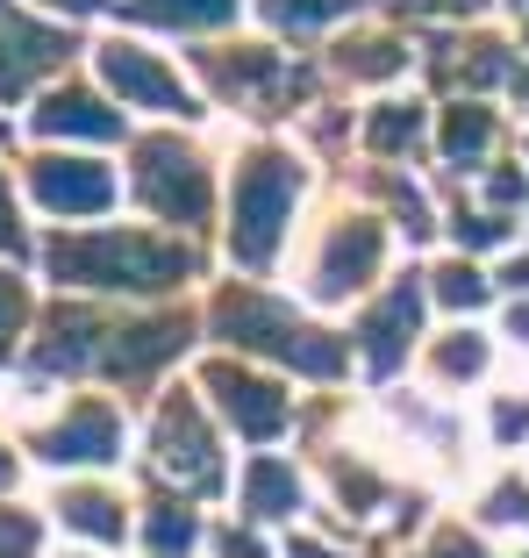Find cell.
Returning a JSON list of instances; mask_svg holds the SVG:
<instances>
[{"instance_id": "29", "label": "cell", "mask_w": 529, "mask_h": 558, "mask_svg": "<svg viewBox=\"0 0 529 558\" xmlns=\"http://www.w3.org/2000/svg\"><path fill=\"white\" fill-rule=\"evenodd\" d=\"M508 287H522V294H529V258H515V265H508Z\"/></svg>"}, {"instance_id": "24", "label": "cell", "mask_w": 529, "mask_h": 558, "mask_svg": "<svg viewBox=\"0 0 529 558\" xmlns=\"http://www.w3.org/2000/svg\"><path fill=\"white\" fill-rule=\"evenodd\" d=\"M15 323H22V287H15V279H0V351H8Z\"/></svg>"}, {"instance_id": "2", "label": "cell", "mask_w": 529, "mask_h": 558, "mask_svg": "<svg viewBox=\"0 0 529 558\" xmlns=\"http://www.w3.org/2000/svg\"><path fill=\"white\" fill-rule=\"evenodd\" d=\"M216 323L230 329L236 344H250V351L294 359L300 373H336V365H344V351H336V344H322L315 329H300L294 315L280 308V301H264V294H230V301L216 308Z\"/></svg>"}, {"instance_id": "25", "label": "cell", "mask_w": 529, "mask_h": 558, "mask_svg": "<svg viewBox=\"0 0 529 558\" xmlns=\"http://www.w3.org/2000/svg\"><path fill=\"white\" fill-rule=\"evenodd\" d=\"M487 365V344H472V337H465V344H444V373H480Z\"/></svg>"}, {"instance_id": "26", "label": "cell", "mask_w": 529, "mask_h": 558, "mask_svg": "<svg viewBox=\"0 0 529 558\" xmlns=\"http://www.w3.org/2000/svg\"><path fill=\"white\" fill-rule=\"evenodd\" d=\"M494 429H501V437H522V429H529V401H501V415H494Z\"/></svg>"}, {"instance_id": "32", "label": "cell", "mask_w": 529, "mask_h": 558, "mask_svg": "<svg viewBox=\"0 0 529 558\" xmlns=\"http://www.w3.org/2000/svg\"><path fill=\"white\" fill-rule=\"evenodd\" d=\"M294 558H330V551H315V544H294Z\"/></svg>"}, {"instance_id": "22", "label": "cell", "mask_w": 529, "mask_h": 558, "mask_svg": "<svg viewBox=\"0 0 529 558\" xmlns=\"http://www.w3.org/2000/svg\"><path fill=\"white\" fill-rule=\"evenodd\" d=\"M415 130H422V116H415V108H386V116L372 122V144H380V150H401Z\"/></svg>"}, {"instance_id": "10", "label": "cell", "mask_w": 529, "mask_h": 558, "mask_svg": "<svg viewBox=\"0 0 529 558\" xmlns=\"http://www.w3.org/2000/svg\"><path fill=\"white\" fill-rule=\"evenodd\" d=\"M122 451V423L115 409H100V401H86V409H72V423L50 437V459L58 465H86V459H115Z\"/></svg>"}, {"instance_id": "34", "label": "cell", "mask_w": 529, "mask_h": 558, "mask_svg": "<svg viewBox=\"0 0 529 558\" xmlns=\"http://www.w3.org/2000/svg\"><path fill=\"white\" fill-rule=\"evenodd\" d=\"M0 480H8V459H0Z\"/></svg>"}, {"instance_id": "20", "label": "cell", "mask_w": 529, "mask_h": 558, "mask_svg": "<svg viewBox=\"0 0 529 558\" xmlns=\"http://www.w3.org/2000/svg\"><path fill=\"white\" fill-rule=\"evenodd\" d=\"M436 294H444L451 308H480V301H487V279L472 272V265H444V272H436Z\"/></svg>"}, {"instance_id": "7", "label": "cell", "mask_w": 529, "mask_h": 558, "mask_svg": "<svg viewBox=\"0 0 529 558\" xmlns=\"http://www.w3.org/2000/svg\"><path fill=\"white\" fill-rule=\"evenodd\" d=\"M36 201L58 215H100L115 201V180L108 165H86V158H44L36 165Z\"/></svg>"}, {"instance_id": "6", "label": "cell", "mask_w": 529, "mask_h": 558, "mask_svg": "<svg viewBox=\"0 0 529 558\" xmlns=\"http://www.w3.org/2000/svg\"><path fill=\"white\" fill-rule=\"evenodd\" d=\"M65 50H72V44H65L58 29H36V22H22L15 8L0 0V100L22 94V86H29V72L58 65Z\"/></svg>"}, {"instance_id": "14", "label": "cell", "mask_w": 529, "mask_h": 558, "mask_svg": "<svg viewBox=\"0 0 529 558\" xmlns=\"http://www.w3.org/2000/svg\"><path fill=\"white\" fill-rule=\"evenodd\" d=\"M180 344H186V323H144V329H130V337L108 351V365H115V373H144V365H158Z\"/></svg>"}, {"instance_id": "16", "label": "cell", "mask_w": 529, "mask_h": 558, "mask_svg": "<svg viewBox=\"0 0 529 558\" xmlns=\"http://www.w3.org/2000/svg\"><path fill=\"white\" fill-rule=\"evenodd\" d=\"M144 22H180V29H208V22H230L236 0H136Z\"/></svg>"}, {"instance_id": "12", "label": "cell", "mask_w": 529, "mask_h": 558, "mask_svg": "<svg viewBox=\"0 0 529 558\" xmlns=\"http://www.w3.org/2000/svg\"><path fill=\"white\" fill-rule=\"evenodd\" d=\"M415 315H422V294H415L408 279H401L394 294L380 301V315L365 323V351H372V365H380V373H386V365L401 359V344L415 337Z\"/></svg>"}, {"instance_id": "31", "label": "cell", "mask_w": 529, "mask_h": 558, "mask_svg": "<svg viewBox=\"0 0 529 558\" xmlns=\"http://www.w3.org/2000/svg\"><path fill=\"white\" fill-rule=\"evenodd\" d=\"M444 558H480V551H472V544H444Z\"/></svg>"}, {"instance_id": "4", "label": "cell", "mask_w": 529, "mask_h": 558, "mask_svg": "<svg viewBox=\"0 0 529 558\" xmlns=\"http://www.w3.org/2000/svg\"><path fill=\"white\" fill-rule=\"evenodd\" d=\"M136 194L165 215V222H200V215H208V172H200V158H186L180 144H144Z\"/></svg>"}, {"instance_id": "11", "label": "cell", "mask_w": 529, "mask_h": 558, "mask_svg": "<svg viewBox=\"0 0 529 558\" xmlns=\"http://www.w3.org/2000/svg\"><path fill=\"white\" fill-rule=\"evenodd\" d=\"M372 265H380V230H372V222L336 230L330 236V258H322V294H350V287H365Z\"/></svg>"}, {"instance_id": "30", "label": "cell", "mask_w": 529, "mask_h": 558, "mask_svg": "<svg viewBox=\"0 0 529 558\" xmlns=\"http://www.w3.org/2000/svg\"><path fill=\"white\" fill-rule=\"evenodd\" d=\"M515 337H522V344H529V308H515Z\"/></svg>"}, {"instance_id": "9", "label": "cell", "mask_w": 529, "mask_h": 558, "mask_svg": "<svg viewBox=\"0 0 529 558\" xmlns=\"http://www.w3.org/2000/svg\"><path fill=\"white\" fill-rule=\"evenodd\" d=\"M208 387L222 395V409L236 415V429H244V437H280V429H286V401L272 395L264 379H244V373H230V365H216V373H208Z\"/></svg>"}, {"instance_id": "35", "label": "cell", "mask_w": 529, "mask_h": 558, "mask_svg": "<svg viewBox=\"0 0 529 558\" xmlns=\"http://www.w3.org/2000/svg\"><path fill=\"white\" fill-rule=\"evenodd\" d=\"M515 8H522V0H515Z\"/></svg>"}, {"instance_id": "8", "label": "cell", "mask_w": 529, "mask_h": 558, "mask_svg": "<svg viewBox=\"0 0 529 558\" xmlns=\"http://www.w3.org/2000/svg\"><path fill=\"white\" fill-rule=\"evenodd\" d=\"M158 451H165V465L186 480V487H216V444H208V429H200L194 401H172V409L158 415Z\"/></svg>"}, {"instance_id": "28", "label": "cell", "mask_w": 529, "mask_h": 558, "mask_svg": "<svg viewBox=\"0 0 529 558\" xmlns=\"http://www.w3.org/2000/svg\"><path fill=\"white\" fill-rule=\"evenodd\" d=\"M50 8H65V15H94L100 0H50Z\"/></svg>"}, {"instance_id": "21", "label": "cell", "mask_w": 529, "mask_h": 558, "mask_svg": "<svg viewBox=\"0 0 529 558\" xmlns=\"http://www.w3.org/2000/svg\"><path fill=\"white\" fill-rule=\"evenodd\" d=\"M487 130H494V122H487V108H458V116H451V130H444V150H451V158H465V150L487 144Z\"/></svg>"}, {"instance_id": "18", "label": "cell", "mask_w": 529, "mask_h": 558, "mask_svg": "<svg viewBox=\"0 0 529 558\" xmlns=\"http://www.w3.org/2000/svg\"><path fill=\"white\" fill-rule=\"evenodd\" d=\"M65 523L94 530V537H122V515H115V501H108V494H72V501H65Z\"/></svg>"}, {"instance_id": "3", "label": "cell", "mask_w": 529, "mask_h": 558, "mask_svg": "<svg viewBox=\"0 0 529 558\" xmlns=\"http://www.w3.org/2000/svg\"><path fill=\"white\" fill-rule=\"evenodd\" d=\"M294 194H300V172L286 158H250L236 172V258L244 265L272 258L286 215H294Z\"/></svg>"}, {"instance_id": "23", "label": "cell", "mask_w": 529, "mask_h": 558, "mask_svg": "<svg viewBox=\"0 0 529 558\" xmlns=\"http://www.w3.org/2000/svg\"><path fill=\"white\" fill-rule=\"evenodd\" d=\"M36 551V523L29 515H8V523H0V558H29Z\"/></svg>"}, {"instance_id": "19", "label": "cell", "mask_w": 529, "mask_h": 558, "mask_svg": "<svg viewBox=\"0 0 529 558\" xmlns=\"http://www.w3.org/2000/svg\"><path fill=\"white\" fill-rule=\"evenodd\" d=\"M186 544H194V515H186V509H158V523H150V551L180 558Z\"/></svg>"}, {"instance_id": "27", "label": "cell", "mask_w": 529, "mask_h": 558, "mask_svg": "<svg viewBox=\"0 0 529 558\" xmlns=\"http://www.w3.org/2000/svg\"><path fill=\"white\" fill-rule=\"evenodd\" d=\"M0 251H22V230H15V201H8V180H0Z\"/></svg>"}, {"instance_id": "17", "label": "cell", "mask_w": 529, "mask_h": 558, "mask_svg": "<svg viewBox=\"0 0 529 558\" xmlns=\"http://www.w3.org/2000/svg\"><path fill=\"white\" fill-rule=\"evenodd\" d=\"M350 0H264V15L280 29H315V22H336Z\"/></svg>"}, {"instance_id": "5", "label": "cell", "mask_w": 529, "mask_h": 558, "mask_svg": "<svg viewBox=\"0 0 529 558\" xmlns=\"http://www.w3.org/2000/svg\"><path fill=\"white\" fill-rule=\"evenodd\" d=\"M100 72H108V86H115L130 108H158V116H194V94L180 86V72H165L150 50L136 44H108L100 50Z\"/></svg>"}, {"instance_id": "33", "label": "cell", "mask_w": 529, "mask_h": 558, "mask_svg": "<svg viewBox=\"0 0 529 558\" xmlns=\"http://www.w3.org/2000/svg\"><path fill=\"white\" fill-rule=\"evenodd\" d=\"M451 8H480V0H451Z\"/></svg>"}, {"instance_id": "13", "label": "cell", "mask_w": 529, "mask_h": 558, "mask_svg": "<svg viewBox=\"0 0 529 558\" xmlns=\"http://www.w3.org/2000/svg\"><path fill=\"white\" fill-rule=\"evenodd\" d=\"M36 130H44V136H115L122 116H115V108H100L94 94H50L44 108H36Z\"/></svg>"}, {"instance_id": "1", "label": "cell", "mask_w": 529, "mask_h": 558, "mask_svg": "<svg viewBox=\"0 0 529 558\" xmlns=\"http://www.w3.org/2000/svg\"><path fill=\"white\" fill-rule=\"evenodd\" d=\"M50 265L79 287H172L186 272V251L150 244V236H72V244H50Z\"/></svg>"}, {"instance_id": "15", "label": "cell", "mask_w": 529, "mask_h": 558, "mask_svg": "<svg viewBox=\"0 0 529 558\" xmlns=\"http://www.w3.org/2000/svg\"><path fill=\"white\" fill-rule=\"evenodd\" d=\"M244 501H250L258 515H294V509H300V480L286 473V465L258 459V465L244 473Z\"/></svg>"}]
</instances>
